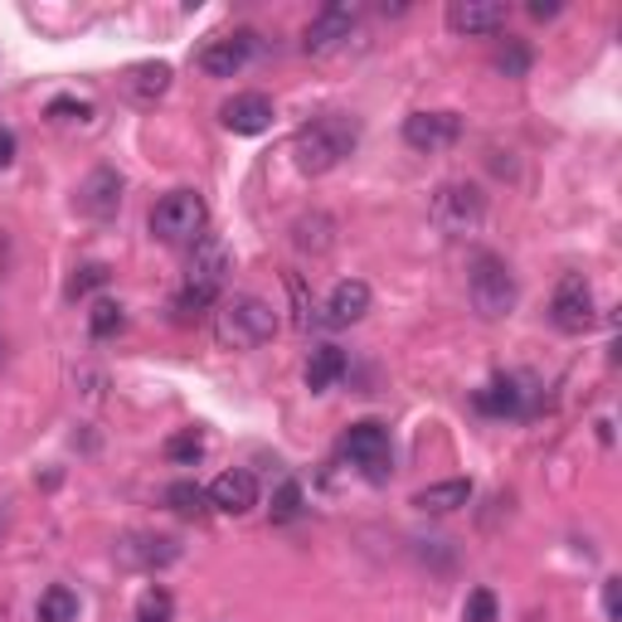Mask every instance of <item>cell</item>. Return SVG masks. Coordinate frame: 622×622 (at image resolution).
I'll return each mask as SVG.
<instances>
[{"label":"cell","instance_id":"obj_1","mask_svg":"<svg viewBox=\"0 0 622 622\" xmlns=\"http://www.w3.org/2000/svg\"><path fill=\"white\" fill-rule=\"evenodd\" d=\"M356 142H360V122H356V117L321 112V117H312L307 127H297V137H292V156H297L302 175H326V171H336L350 151H356Z\"/></svg>","mask_w":622,"mask_h":622},{"label":"cell","instance_id":"obj_2","mask_svg":"<svg viewBox=\"0 0 622 622\" xmlns=\"http://www.w3.org/2000/svg\"><path fill=\"white\" fill-rule=\"evenodd\" d=\"M229 273H233L229 243L215 239V233L195 239V253H190V268H185V287H181V297H175V312H209L219 302V292H225Z\"/></svg>","mask_w":622,"mask_h":622},{"label":"cell","instance_id":"obj_3","mask_svg":"<svg viewBox=\"0 0 622 622\" xmlns=\"http://www.w3.org/2000/svg\"><path fill=\"white\" fill-rule=\"evenodd\" d=\"M277 336V312L253 292H239L215 312V340L225 350H258Z\"/></svg>","mask_w":622,"mask_h":622},{"label":"cell","instance_id":"obj_4","mask_svg":"<svg viewBox=\"0 0 622 622\" xmlns=\"http://www.w3.org/2000/svg\"><path fill=\"white\" fill-rule=\"evenodd\" d=\"M151 233H156L161 243H195L205 239V225H209V205L205 195L190 190V185H181V190L161 195L156 205H151Z\"/></svg>","mask_w":622,"mask_h":622},{"label":"cell","instance_id":"obj_5","mask_svg":"<svg viewBox=\"0 0 622 622\" xmlns=\"http://www.w3.org/2000/svg\"><path fill=\"white\" fill-rule=\"evenodd\" d=\"M467 297H472L481 321H501V316H511L521 287H515V273L506 268V258L477 253L472 258V277H467Z\"/></svg>","mask_w":622,"mask_h":622},{"label":"cell","instance_id":"obj_6","mask_svg":"<svg viewBox=\"0 0 622 622\" xmlns=\"http://www.w3.org/2000/svg\"><path fill=\"white\" fill-rule=\"evenodd\" d=\"M428 219H433V229L448 233V239H467V233H477L481 219H487V195L467 181H448L433 195Z\"/></svg>","mask_w":622,"mask_h":622},{"label":"cell","instance_id":"obj_7","mask_svg":"<svg viewBox=\"0 0 622 622\" xmlns=\"http://www.w3.org/2000/svg\"><path fill=\"white\" fill-rule=\"evenodd\" d=\"M356 30H360V6L336 0V6H326V10H316L312 15L307 34H302V50H307L312 58H326V54L346 50V44L356 40Z\"/></svg>","mask_w":622,"mask_h":622},{"label":"cell","instance_id":"obj_8","mask_svg":"<svg viewBox=\"0 0 622 622\" xmlns=\"http://www.w3.org/2000/svg\"><path fill=\"white\" fill-rule=\"evenodd\" d=\"M593 287H589V277L583 273H569V277H559V287H555V302H549V321L559 326L565 336H583L593 326Z\"/></svg>","mask_w":622,"mask_h":622},{"label":"cell","instance_id":"obj_9","mask_svg":"<svg viewBox=\"0 0 622 622\" xmlns=\"http://www.w3.org/2000/svg\"><path fill=\"white\" fill-rule=\"evenodd\" d=\"M340 448H346L350 462L365 467L370 481H384V467H390V428L365 418V424H350L346 438H340Z\"/></svg>","mask_w":622,"mask_h":622},{"label":"cell","instance_id":"obj_10","mask_svg":"<svg viewBox=\"0 0 622 622\" xmlns=\"http://www.w3.org/2000/svg\"><path fill=\"white\" fill-rule=\"evenodd\" d=\"M457 137H462V117L457 112H414V117H404V142L414 151H424V156L448 151Z\"/></svg>","mask_w":622,"mask_h":622},{"label":"cell","instance_id":"obj_11","mask_svg":"<svg viewBox=\"0 0 622 622\" xmlns=\"http://www.w3.org/2000/svg\"><path fill=\"white\" fill-rule=\"evenodd\" d=\"M273 98L268 92H233V98L219 108V122L229 127L233 137H263L273 127Z\"/></svg>","mask_w":622,"mask_h":622},{"label":"cell","instance_id":"obj_12","mask_svg":"<svg viewBox=\"0 0 622 622\" xmlns=\"http://www.w3.org/2000/svg\"><path fill=\"white\" fill-rule=\"evenodd\" d=\"M181 559V545L166 535H127V539H117V565H127V569H166Z\"/></svg>","mask_w":622,"mask_h":622},{"label":"cell","instance_id":"obj_13","mask_svg":"<svg viewBox=\"0 0 622 622\" xmlns=\"http://www.w3.org/2000/svg\"><path fill=\"white\" fill-rule=\"evenodd\" d=\"M122 190H127L122 175H117L112 166H98L84 185H78V209L92 219H112L117 209H122Z\"/></svg>","mask_w":622,"mask_h":622},{"label":"cell","instance_id":"obj_14","mask_svg":"<svg viewBox=\"0 0 622 622\" xmlns=\"http://www.w3.org/2000/svg\"><path fill=\"white\" fill-rule=\"evenodd\" d=\"M511 10L501 0H452L448 6V30L452 34H496L506 30Z\"/></svg>","mask_w":622,"mask_h":622},{"label":"cell","instance_id":"obj_15","mask_svg":"<svg viewBox=\"0 0 622 622\" xmlns=\"http://www.w3.org/2000/svg\"><path fill=\"white\" fill-rule=\"evenodd\" d=\"M249 58H253V34L239 30V34H225V40L205 44V50H199V68H205L209 78H233V74H243Z\"/></svg>","mask_w":622,"mask_h":622},{"label":"cell","instance_id":"obj_16","mask_svg":"<svg viewBox=\"0 0 622 622\" xmlns=\"http://www.w3.org/2000/svg\"><path fill=\"white\" fill-rule=\"evenodd\" d=\"M258 506V481L253 472L233 467V472H219L215 487H209V511H225V515H249Z\"/></svg>","mask_w":622,"mask_h":622},{"label":"cell","instance_id":"obj_17","mask_svg":"<svg viewBox=\"0 0 622 622\" xmlns=\"http://www.w3.org/2000/svg\"><path fill=\"white\" fill-rule=\"evenodd\" d=\"M171 78H175L171 64H137V68H127L122 92L137 102V108H156V102L171 92Z\"/></svg>","mask_w":622,"mask_h":622},{"label":"cell","instance_id":"obj_18","mask_svg":"<svg viewBox=\"0 0 622 622\" xmlns=\"http://www.w3.org/2000/svg\"><path fill=\"white\" fill-rule=\"evenodd\" d=\"M370 312V283H360V277H346V283L331 287V297H326V326H356L360 316Z\"/></svg>","mask_w":622,"mask_h":622},{"label":"cell","instance_id":"obj_19","mask_svg":"<svg viewBox=\"0 0 622 622\" xmlns=\"http://www.w3.org/2000/svg\"><path fill=\"white\" fill-rule=\"evenodd\" d=\"M336 233H340L336 219L326 215V209H312V215H297V219H292V249L321 258V253L336 249Z\"/></svg>","mask_w":622,"mask_h":622},{"label":"cell","instance_id":"obj_20","mask_svg":"<svg viewBox=\"0 0 622 622\" xmlns=\"http://www.w3.org/2000/svg\"><path fill=\"white\" fill-rule=\"evenodd\" d=\"M414 506L424 515H452L462 506H472V481L467 477H448V481H433V487L414 491Z\"/></svg>","mask_w":622,"mask_h":622},{"label":"cell","instance_id":"obj_21","mask_svg":"<svg viewBox=\"0 0 622 622\" xmlns=\"http://www.w3.org/2000/svg\"><path fill=\"white\" fill-rule=\"evenodd\" d=\"M346 370H350L346 350H340V346H316L312 356H307V390H312V394L336 390V384L346 380Z\"/></svg>","mask_w":622,"mask_h":622},{"label":"cell","instance_id":"obj_22","mask_svg":"<svg viewBox=\"0 0 622 622\" xmlns=\"http://www.w3.org/2000/svg\"><path fill=\"white\" fill-rule=\"evenodd\" d=\"M472 404L481 408V414H491V418H506V414H515V408H521V384H515L511 374H496L487 390H477Z\"/></svg>","mask_w":622,"mask_h":622},{"label":"cell","instance_id":"obj_23","mask_svg":"<svg viewBox=\"0 0 622 622\" xmlns=\"http://www.w3.org/2000/svg\"><path fill=\"white\" fill-rule=\"evenodd\" d=\"M34 618H40V622H78V593L64 589V583H54V589L40 593Z\"/></svg>","mask_w":622,"mask_h":622},{"label":"cell","instance_id":"obj_24","mask_svg":"<svg viewBox=\"0 0 622 622\" xmlns=\"http://www.w3.org/2000/svg\"><path fill=\"white\" fill-rule=\"evenodd\" d=\"M122 326H127L122 302H112V297L92 302V312H88V331H92V340H112L117 331H122Z\"/></svg>","mask_w":622,"mask_h":622},{"label":"cell","instance_id":"obj_25","mask_svg":"<svg viewBox=\"0 0 622 622\" xmlns=\"http://www.w3.org/2000/svg\"><path fill=\"white\" fill-rule=\"evenodd\" d=\"M166 506L181 515H205L209 511V491L195 487V481H171L166 487Z\"/></svg>","mask_w":622,"mask_h":622},{"label":"cell","instance_id":"obj_26","mask_svg":"<svg viewBox=\"0 0 622 622\" xmlns=\"http://www.w3.org/2000/svg\"><path fill=\"white\" fill-rule=\"evenodd\" d=\"M175 613V598L161 589V583H151V589L137 598V622H171Z\"/></svg>","mask_w":622,"mask_h":622},{"label":"cell","instance_id":"obj_27","mask_svg":"<svg viewBox=\"0 0 622 622\" xmlns=\"http://www.w3.org/2000/svg\"><path fill=\"white\" fill-rule=\"evenodd\" d=\"M166 457H171V462H181V467H195L199 457H205V438H199L195 428L175 433V438H166Z\"/></svg>","mask_w":622,"mask_h":622},{"label":"cell","instance_id":"obj_28","mask_svg":"<svg viewBox=\"0 0 622 622\" xmlns=\"http://www.w3.org/2000/svg\"><path fill=\"white\" fill-rule=\"evenodd\" d=\"M98 287H108V268H102V263H88V268H78V273L68 277V302L88 297V292H98Z\"/></svg>","mask_w":622,"mask_h":622},{"label":"cell","instance_id":"obj_29","mask_svg":"<svg viewBox=\"0 0 622 622\" xmlns=\"http://www.w3.org/2000/svg\"><path fill=\"white\" fill-rule=\"evenodd\" d=\"M302 481H283V487H277V496H273V521H297L302 515Z\"/></svg>","mask_w":622,"mask_h":622},{"label":"cell","instance_id":"obj_30","mask_svg":"<svg viewBox=\"0 0 622 622\" xmlns=\"http://www.w3.org/2000/svg\"><path fill=\"white\" fill-rule=\"evenodd\" d=\"M102 390H108V374L98 365L74 370V394H84V404H102Z\"/></svg>","mask_w":622,"mask_h":622},{"label":"cell","instance_id":"obj_31","mask_svg":"<svg viewBox=\"0 0 622 622\" xmlns=\"http://www.w3.org/2000/svg\"><path fill=\"white\" fill-rule=\"evenodd\" d=\"M462 622H496V593H491V589H472V593H467Z\"/></svg>","mask_w":622,"mask_h":622},{"label":"cell","instance_id":"obj_32","mask_svg":"<svg viewBox=\"0 0 622 622\" xmlns=\"http://www.w3.org/2000/svg\"><path fill=\"white\" fill-rule=\"evenodd\" d=\"M496 68L506 78H525V68H531V50H525V44H506V50L496 54Z\"/></svg>","mask_w":622,"mask_h":622},{"label":"cell","instance_id":"obj_33","mask_svg":"<svg viewBox=\"0 0 622 622\" xmlns=\"http://www.w3.org/2000/svg\"><path fill=\"white\" fill-rule=\"evenodd\" d=\"M287 292H292V302H297V326L312 331V302H307V287H302L297 273H287Z\"/></svg>","mask_w":622,"mask_h":622},{"label":"cell","instance_id":"obj_34","mask_svg":"<svg viewBox=\"0 0 622 622\" xmlns=\"http://www.w3.org/2000/svg\"><path fill=\"white\" fill-rule=\"evenodd\" d=\"M50 117H54V122H74V117H78V122H84V117H88V102L54 98V102H50Z\"/></svg>","mask_w":622,"mask_h":622},{"label":"cell","instance_id":"obj_35","mask_svg":"<svg viewBox=\"0 0 622 622\" xmlns=\"http://www.w3.org/2000/svg\"><path fill=\"white\" fill-rule=\"evenodd\" d=\"M618 589H622V583H618V579H603V618H608V622H618V618H622V603H618Z\"/></svg>","mask_w":622,"mask_h":622},{"label":"cell","instance_id":"obj_36","mask_svg":"<svg viewBox=\"0 0 622 622\" xmlns=\"http://www.w3.org/2000/svg\"><path fill=\"white\" fill-rule=\"evenodd\" d=\"M10 161H15V132H6V127H0V171H6Z\"/></svg>","mask_w":622,"mask_h":622},{"label":"cell","instance_id":"obj_37","mask_svg":"<svg viewBox=\"0 0 622 622\" xmlns=\"http://www.w3.org/2000/svg\"><path fill=\"white\" fill-rule=\"evenodd\" d=\"M531 15H535V20H555V15H559V6H555V0H535Z\"/></svg>","mask_w":622,"mask_h":622},{"label":"cell","instance_id":"obj_38","mask_svg":"<svg viewBox=\"0 0 622 622\" xmlns=\"http://www.w3.org/2000/svg\"><path fill=\"white\" fill-rule=\"evenodd\" d=\"M0 365H6V340H0Z\"/></svg>","mask_w":622,"mask_h":622}]
</instances>
